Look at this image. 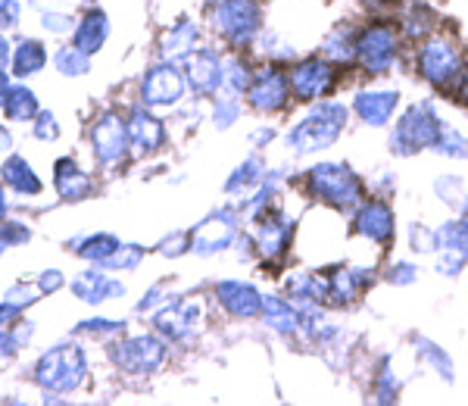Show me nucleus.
Segmentation results:
<instances>
[{"label":"nucleus","instance_id":"29","mask_svg":"<svg viewBox=\"0 0 468 406\" xmlns=\"http://www.w3.org/2000/svg\"><path fill=\"white\" fill-rule=\"evenodd\" d=\"M266 176H269V166L260 156V150H256V154L244 156V160L234 166L231 176L225 178V194H229V198H247Z\"/></svg>","mask_w":468,"mask_h":406},{"label":"nucleus","instance_id":"42","mask_svg":"<svg viewBox=\"0 0 468 406\" xmlns=\"http://www.w3.org/2000/svg\"><path fill=\"white\" fill-rule=\"evenodd\" d=\"M244 116V103H240L238 94H216L213 97V125L218 132L231 129L234 123H240Z\"/></svg>","mask_w":468,"mask_h":406},{"label":"nucleus","instance_id":"35","mask_svg":"<svg viewBox=\"0 0 468 406\" xmlns=\"http://www.w3.org/2000/svg\"><path fill=\"white\" fill-rule=\"evenodd\" d=\"M44 63H48V50H44V44L37 41H19L16 50H13V72L19 75V79H26V75H35L44 69Z\"/></svg>","mask_w":468,"mask_h":406},{"label":"nucleus","instance_id":"26","mask_svg":"<svg viewBox=\"0 0 468 406\" xmlns=\"http://www.w3.org/2000/svg\"><path fill=\"white\" fill-rule=\"evenodd\" d=\"M437 10L428 0H410V6L403 10V16H399V35H403V41H425V37H431L437 32Z\"/></svg>","mask_w":468,"mask_h":406},{"label":"nucleus","instance_id":"28","mask_svg":"<svg viewBox=\"0 0 468 406\" xmlns=\"http://www.w3.org/2000/svg\"><path fill=\"white\" fill-rule=\"evenodd\" d=\"M356 37H359V28H353L350 22H337V26L322 37L319 54L328 57L331 63H337V66L356 63Z\"/></svg>","mask_w":468,"mask_h":406},{"label":"nucleus","instance_id":"45","mask_svg":"<svg viewBox=\"0 0 468 406\" xmlns=\"http://www.w3.org/2000/svg\"><path fill=\"white\" fill-rule=\"evenodd\" d=\"M144 253H147V251H144L141 244H122L107 262H103V269H112V272H116V269H119V272H132V269H138V266H141Z\"/></svg>","mask_w":468,"mask_h":406},{"label":"nucleus","instance_id":"25","mask_svg":"<svg viewBox=\"0 0 468 406\" xmlns=\"http://www.w3.org/2000/svg\"><path fill=\"white\" fill-rule=\"evenodd\" d=\"M412 353H415V359H419L421 369L434 372L437 379L443 381V385H456V363H452L450 350L441 347L434 337L412 335Z\"/></svg>","mask_w":468,"mask_h":406},{"label":"nucleus","instance_id":"23","mask_svg":"<svg viewBox=\"0 0 468 406\" xmlns=\"http://www.w3.org/2000/svg\"><path fill=\"white\" fill-rule=\"evenodd\" d=\"M128 141L138 154H156L163 144H165V123L160 116H154L150 107H134L128 112Z\"/></svg>","mask_w":468,"mask_h":406},{"label":"nucleus","instance_id":"43","mask_svg":"<svg viewBox=\"0 0 468 406\" xmlns=\"http://www.w3.org/2000/svg\"><path fill=\"white\" fill-rule=\"evenodd\" d=\"M431 191H434V198L441 200V203H447V207L456 209L459 203L465 200L468 187H465V178H463V176H452V172H443V176H437L434 182H431Z\"/></svg>","mask_w":468,"mask_h":406},{"label":"nucleus","instance_id":"27","mask_svg":"<svg viewBox=\"0 0 468 406\" xmlns=\"http://www.w3.org/2000/svg\"><path fill=\"white\" fill-rule=\"evenodd\" d=\"M72 291H75V297L85 300V304H103V300L122 297L125 284L110 278L107 272H101V269H88V272H81L72 282Z\"/></svg>","mask_w":468,"mask_h":406},{"label":"nucleus","instance_id":"37","mask_svg":"<svg viewBox=\"0 0 468 406\" xmlns=\"http://www.w3.org/2000/svg\"><path fill=\"white\" fill-rule=\"evenodd\" d=\"M256 75V66L250 63V59H244L240 54H234L231 59H225V88H229L231 94L244 97L247 88H250Z\"/></svg>","mask_w":468,"mask_h":406},{"label":"nucleus","instance_id":"47","mask_svg":"<svg viewBox=\"0 0 468 406\" xmlns=\"http://www.w3.org/2000/svg\"><path fill=\"white\" fill-rule=\"evenodd\" d=\"M156 251H160L163 257H169V260L185 257V253H191V231H172V235H165L160 240V247H156Z\"/></svg>","mask_w":468,"mask_h":406},{"label":"nucleus","instance_id":"6","mask_svg":"<svg viewBox=\"0 0 468 406\" xmlns=\"http://www.w3.org/2000/svg\"><path fill=\"white\" fill-rule=\"evenodd\" d=\"M209 19H213L218 37L234 50L253 48L256 37L266 28V13H262L260 0H216Z\"/></svg>","mask_w":468,"mask_h":406},{"label":"nucleus","instance_id":"34","mask_svg":"<svg viewBox=\"0 0 468 406\" xmlns=\"http://www.w3.org/2000/svg\"><path fill=\"white\" fill-rule=\"evenodd\" d=\"M434 154L443 156V160H452V163H463L468 160V134L459 132L452 123H443L441 125V134L434 141Z\"/></svg>","mask_w":468,"mask_h":406},{"label":"nucleus","instance_id":"18","mask_svg":"<svg viewBox=\"0 0 468 406\" xmlns=\"http://www.w3.org/2000/svg\"><path fill=\"white\" fill-rule=\"evenodd\" d=\"M328 306H353L359 304L362 294L378 282V269L372 266H350V262H341V266L328 269Z\"/></svg>","mask_w":468,"mask_h":406},{"label":"nucleus","instance_id":"48","mask_svg":"<svg viewBox=\"0 0 468 406\" xmlns=\"http://www.w3.org/2000/svg\"><path fill=\"white\" fill-rule=\"evenodd\" d=\"M165 304H169V291H165V284H154V288L144 294V300L138 304V313H156Z\"/></svg>","mask_w":468,"mask_h":406},{"label":"nucleus","instance_id":"60","mask_svg":"<svg viewBox=\"0 0 468 406\" xmlns=\"http://www.w3.org/2000/svg\"><path fill=\"white\" fill-rule=\"evenodd\" d=\"M328 4H331V0H328Z\"/></svg>","mask_w":468,"mask_h":406},{"label":"nucleus","instance_id":"13","mask_svg":"<svg viewBox=\"0 0 468 406\" xmlns=\"http://www.w3.org/2000/svg\"><path fill=\"white\" fill-rule=\"evenodd\" d=\"M169 357V341L163 335H132L112 344V363L128 375H154Z\"/></svg>","mask_w":468,"mask_h":406},{"label":"nucleus","instance_id":"33","mask_svg":"<svg viewBox=\"0 0 468 406\" xmlns=\"http://www.w3.org/2000/svg\"><path fill=\"white\" fill-rule=\"evenodd\" d=\"M57 191L66 200H81L90 191V178L75 166L72 160H59L57 163Z\"/></svg>","mask_w":468,"mask_h":406},{"label":"nucleus","instance_id":"41","mask_svg":"<svg viewBox=\"0 0 468 406\" xmlns=\"http://www.w3.org/2000/svg\"><path fill=\"white\" fill-rule=\"evenodd\" d=\"M421 275V266L415 260H390L388 266L381 269V282L390 284V288H412Z\"/></svg>","mask_w":468,"mask_h":406},{"label":"nucleus","instance_id":"2","mask_svg":"<svg viewBox=\"0 0 468 406\" xmlns=\"http://www.w3.org/2000/svg\"><path fill=\"white\" fill-rule=\"evenodd\" d=\"M300 187L309 200L335 209V213H353L368 198V182L346 160H319L303 169Z\"/></svg>","mask_w":468,"mask_h":406},{"label":"nucleus","instance_id":"59","mask_svg":"<svg viewBox=\"0 0 468 406\" xmlns=\"http://www.w3.org/2000/svg\"><path fill=\"white\" fill-rule=\"evenodd\" d=\"M4 213H6V200H4V191H0V219H4Z\"/></svg>","mask_w":468,"mask_h":406},{"label":"nucleus","instance_id":"3","mask_svg":"<svg viewBox=\"0 0 468 406\" xmlns=\"http://www.w3.org/2000/svg\"><path fill=\"white\" fill-rule=\"evenodd\" d=\"M443 116L437 112L434 101H415L406 110L397 112L394 129L388 134V150L397 160H412V156L425 154L434 147L437 134H441Z\"/></svg>","mask_w":468,"mask_h":406},{"label":"nucleus","instance_id":"55","mask_svg":"<svg viewBox=\"0 0 468 406\" xmlns=\"http://www.w3.org/2000/svg\"><path fill=\"white\" fill-rule=\"evenodd\" d=\"M41 26H48L50 32H66V28L72 26L69 16H57V13H44L41 16Z\"/></svg>","mask_w":468,"mask_h":406},{"label":"nucleus","instance_id":"57","mask_svg":"<svg viewBox=\"0 0 468 406\" xmlns=\"http://www.w3.org/2000/svg\"><path fill=\"white\" fill-rule=\"evenodd\" d=\"M6 94H10V85H6V75H4V72H0V107H4Z\"/></svg>","mask_w":468,"mask_h":406},{"label":"nucleus","instance_id":"15","mask_svg":"<svg viewBox=\"0 0 468 406\" xmlns=\"http://www.w3.org/2000/svg\"><path fill=\"white\" fill-rule=\"evenodd\" d=\"M468 269V222L452 219L437 225V251H434V272L443 278H459Z\"/></svg>","mask_w":468,"mask_h":406},{"label":"nucleus","instance_id":"16","mask_svg":"<svg viewBox=\"0 0 468 406\" xmlns=\"http://www.w3.org/2000/svg\"><path fill=\"white\" fill-rule=\"evenodd\" d=\"M399 103H403L399 88H359L350 101V112L366 129H388L394 125Z\"/></svg>","mask_w":468,"mask_h":406},{"label":"nucleus","instance_id":"46","mask_svg":"<svg viewBox=\"0 0 468 406\" xmlns=\"http://www.w3.org/2000/svg\"><path fill=\"white\" fill-rule=\"evenodd\" d=\"M57 66H59V72L63 75H85L88 72V54L85 50H79V48H63L57 54Z\"/></svg>","mask_w":468,"mask_h":406},{"label":"nucleus","instance_id":"53","mask_svg":"<svg viewBox=\"0 0 468 406\" xmlns=\"http://www.w3.org/2000/svg\"><path fill=\"white\" fill-rule=\"evenodd\" d=\"M22 6L19 0H0V26H13L19 19Z\"/></svg>","mask_w":468,"mask_h":406},{"label":"nucleus","instance_id":"49","mask_svg":"<svg viewBox=\"0 0 468 406\" xmlns=\"http://www.w3.org/2000/svg\"><path fill=\"white\" fill-rule=\"evenodd\" d=\"M122 322L116 319H88L85 326H79V332H88V335H116L122 332Z\"/></svg>","mask_w":468,"mask_h":406},{"label":"nucleus","instance_id":"9","mask_svg":"<svg viewBox=\"0 0 468 406\" xmlns=\"http://www.w3.org/2000/svg\"><path fill=\"white\" fill-rule=\"evenodd\" d=\"M240 207L225 203V207L207 213L191 229V253L194 257H216V253L229 251L240 238Z\"/></svg>","mask_w":468,"mask_h":406},{"label":"nucleus","instance_id":"11","mask_svg":"<svg viewBox=\"0 0 468 406\" xmlns=\"http://www.w3.org/2000/svg\"><path fill=\"white\" fill-rule=\"evenodd\" d=\"M244 97H247V107L253 112H260V116H278V112H284L288 103L293 101L288 66H282V63L256 66V75Z\"/></svg>","mask_w":468,"mask_h":406},{"label":"nucleus","instance_id":"19","mask_svg":"<svg viewBox=\"0 0 468 406\" xmlns=\"http://www.w3.org/2000/svg\"><path fill=\"white\" fill-rule=\"evenodd\" d=\"M213 297H216V304L231 315V319L253 322V319H260L262 297L266 294H262L253 282H244V278H225V282H216Z\"/></svg>","mask_w":468,"mask_h":406},{"label":"nucleus","instance_id":"5","mask_svg":"<svg viewBox=\"0 0 468 406\" xmlns=\"http://www.w3.org/2000/svg\"><path fill=\"white\" fill-rule=\"evenodd\" d=\"M403 54V35L390 19H375L359 28L356 37V66L372 79H384L394 72Z\"/></svg>","mask_w":468,"mask_h":406},{"label":"nucleus","instance_id":"58","mask_svg":"<svg viewBox=\"0 0 468 406\" xmlns=\"http://www.w3.org/2000/svg\"><path fill=\"white\" fill-rule=\"evenodd\" d=\"M6 59H10V48H6V41L0 37V69L6 66Z\"/></svg>","mask_w":468,"mask_h":406},{"label":"nucleus","instance_id":"14","mask_svg":"<svg viewBox=\"0 0 468 406\" xmlns=\"http://www.w3.org/2000/svg\"><path fill=\"white\" fill-rule=\"evenodd\" d=\"M185 94H187V79L176 59H160L141 79V103L150 110L178 107Z\"/></svg>","mask_w":468,"mask_h":406},{"label":"nucleus","instance_id":"22","mask_svg":"<svg viewBox=\"0 0 468 406\" xmlns=\"http://www.w3.org/2000/svg\"><path fill=\"white\" fill-rule=\"evenodd\" d=\"M262 326L275 332L284 341H303V328H300V306L284 294H266L262 297Z\"/></svg>","mask_w":468,"mask_h":406},{"label":"nucleus","instance_id":"30","mask_svg":"<svg viewBox=\"0 0 468 406\" xmlns=\"http://www.w3.org/2000/svg\"><path fill=\"white\" fill-rule=\"evenodd\" d=\"M197 41H200V26H197V22H194V19H178L176 26H172L169 32L163 35L160 57L181 63V59H185L194 48H197Z\"/></svg>","mask_w":468,"mask_h":406},{"label":"nucleus","instance_id":"7","mask_svg":"<svg viewBox=\"0 0 468 406\" xmlns=\"http://www.w3.org/2000/svg\"><path fill=\"white\" fill-rule=\"evenodd\" d=\"M253 222L250 240H253V253L269 266L288 260V253L293 251V235H297V219L282 207H271L266 213H260Z\"/></svg>","mask_w":468,"mask_h":406},{"label":"nucleus","instance_id":"39","mask_svg":"<svg viewBox=\"0 0 468 406\" xmlns=\"http://www.w3.org/2000/svg\"><path fill=\"white\" fill-rule=\"evenodd\" d=\"M81 247H75V253L79 257H85V260H94L97 266H103L112 253L122 247V240H119L116 235H90V238H85V240H79Z\"/></svg>","mask_w":468,"mask_h":406},{"label":"nucleus","instance_id":"40","mask_svg":"<svg viewBox=\"0 0 468 406\" xmlns=\"http://www.w3.org/2000/svg\"><path fill=\"white\" fill-rule=\"evenodd\" d=\"M406 244H410V253L415 257H434L437 251V225H428V222H410L406 229Z\"/></svg>","mask_w":468,"mask_h":406},{"label":"nucleus","instance_id":"20","mask_svg":"<svg viewBox=\"0 0 468 406\" xmlns=\"http://www.w3.org/2000/svg\"><path fill=\"white\" fill-rule=\"evenodd\" d=\"M203 322V306L197 300H169L165 306L154 313V328L169 344L187 341Z\"/></svg>","mask_w":468,"mask_h":406},{"label":"nucleus","instance_id":"31","mask_svg":"<svg viewBox=\"0 0 468 406\" xmlns=\"http://www.w3.org/2000/svg\"><path fill=\"white\" fill-rule=\"evenodd\" d=\"M368 401L378 403V406H394L399 403V394H403V381H399V375L394 369V359L384 357L378 363V369L372 375V388H368Z\"/></svg>","mask_w":468,"mask_h":406},{"label":"nucleus","instance_id":"1","mask_svg":"<svg viewBox=\"0 0 468 406\" xmlns=\"http://www.w3.org/2000/svg\"><path fill=\"white\" fill-rule=\"evenodd\" d=\"M350 116H353L350 103L335 101V97L309 103V110L303 116L284 132V147H288L291 156H297V160L319 156L344 138L346 125H350Z\"/></svg>","mask_w":468,"mask_h":406},{"label":"nucleus","instance_id":"51","mask_svg":"<svg viewBox=\"0 0 468 406\" xmlns=\"http://www.w3.org/2000/svg\"><path fill=\"white\" fill-rule=\"evenodd\" d=\"M275 138H278V129H275V125L262 123L260 129H253V132H250V147H256V150H266Z\"/></svg>","mask_w":468,"mask_h":406},{"label":"nucleus","instance_id":"12","mask_svg":"<svg viewBox=\"0 0 468 406\" xmlns=\"http://www.w3.org/2000/svg\"><path fill=\"white\" fill-rule=\"evenodd\" d=\"M85 372L88 359L79 344H63V347L48 350L37 363V381L48 390H57V394H69V390L79 388L85 381Z\"/></svg>","mask_w":468,"mask_h":406},{"label":"nucleus","instance_id":"10","mask_svg":"<svg viewBox=\"0 0 468 406\" xmlns=\"http://www.w3.org/2000/svg\"><path fill=\"white\" fill-rule=\"evenodd\" d=\"M350 231L368 244H375L378 251H388L397 240V209L388 198L368 194L350 213Z\"/></svg>","mask_w":468,"mask_h":406},{"label":"nucleus","instance_id":"17","mask_svg":"<svg viewBox=\"0 0 468 406\" xmlns=\"http://www.w3.org/2000/svg\"><path fill=\"white\" fill-rule=\"evenodd\" d=\"M181 69L194 97H216L225 88V57L213 48H194L181 59Z\"/></svg>","mask_w":468,"mask_h":406},{"label":"nucleus","instance_id":"54","mask_svg":"<svg viewBox=\"0 0 468 406\" xmlns=\"http://www.w3.org/2000/svg\"><path fill=\"white\" fill-rule=\"evenodd\" d=\"M37 288H41L44 294H54L57 288H63V275H59L57 269H48V272L37 278Z\"/></svg>","mask_w":468,"mask_h":406},{"label":"nucleus","instance_id":"24","mask_svg":"<svg viewBox=\"0 0 468 406\" xmlns=\"http://www.w3.org/2000/svg\"><path fill=\"white\" fill-rule=\"evenodd\" d=\"M282 294L291 297L297 306H303V304L328 306V275L315 272V269H293V272L284 275Z\"/></svg>","mask_w":468,"mask_h":406},{"label":"nucleus","instance_id":"4","mask_svg":"<svg viewBox=\"0 0 468 406\" xmlns=\"http://www.w3.org/2000/svg\"><path fill=\"white\" fill-rule=\"evenodd\" d=\"M463 66H465V50L459 48L456 37L443 32H434L415 48V75L437 94L450 91L452 81L463 72Z\"/></svg>","mask_w":468,"mask_h":406},{"label":"nucleus","instance_id":"50","mask_svg":"<svg viewBox=\"0 0 468 406\" xmlns=\"http://www.w3.org/2000/svg\"><path fill=\"white\" fill-rule=\"evenodd\" d=\"M35 134H37L41 141H54V138H57V134H59V125H57V119H54V112H41V116H37Z\"/></svg>","mask_w":468,"mask_h":406},{"label":"nucleus","instance_id":"44","mask_svg":"<svg viewBox=\"0 0 468 406\" xmlns=\"http://www.w3.org/2000/svg\"><path fill=\"white\" fill-rule=\"evenodd\" d=\"M4 107H6V116H10V119L26 123V119H32L37 112V101H35V94L28 91V88H10Z\"/></svg>","mask_w":468,"mask_h":406},{"label":"nucleus","instance_id":"21","mask_svg":"<svg viewBox=\"0 0 468 406\" xmlns=\"http://www.w3.org/2000/svg\"><path fill=\"white\" fill-rule=\"evenodd\" d=\"M90 144H94V156L103 163V166H112V163L125 160L128 147V123L119 112H103L101 119L94 123V132H90Z\"/></svg>","mask_w":468,"mask_h":406},{"label":"nucleus","instance_id":"32","mask_svg":"<svg viewBox=\"0 0 468 406\" xmlns=\"http://www.w3.org/2000/svg\"><path fill=\"white\" fill-rule=\"evenodd\" d=\"M110 37V19L103 16L101 10H90L85 19H81L79 32H75V48L85 50V54H94V50L103 48V41Z\"/></svg>","mask_w":468,"mask_h":406},{"label":"nucleus","instance_id":"8","mask_svg":"<svg viewBox=\"0 0 468 406\" xmlns=\"http://www.w3.org/2000/svg\"><path fill=\"white\" fill-rule=\"evenodd\" d=\"M288 79H291V94L300 103H315L324 101L337 91V81H341V66L331 63L328 57L313 54V57H300L288 66Z\"/></svg>","mask_w":468,"mask_h":406},{"label":"nucleus","instance_id":"52","mask_svg":"<svg viewBox=\"0 0 468 406\" xmlns=\"http://www.w3.org/2000/svg\"><path fill=\"white\" fill-rule=\"evenodd\" d=\"M450 94L456 97V101L463 103V107H468V57H465V66H463V72H459V79L452 81Z\"/></svg>","mask_w":468,"mask_h":406},{"label":"nucleus","instance_id":"38","mask_svg":"<svg viewBox=\"0 0 468 406\" xmlns=\"http://www.w3.org/2000/svg\"><path fill=\"white\" fill-rule=\"evenodd\" d=\"M4 182L10 185L13 191H19V194H37V191H41V182H37L32 166H28L22 156H13V160L4 166Z\"/></svg>","mask_w":468,"mask_h":406},{"label":"nucleus","instance_id":"36","mask_svg":"<svg viewBox=\"0 0 468 406\" xmlns=\"http://www.w3.org/2000/svg\"><path fill=\"white\" fill-rule=\"evenodd\" d=\"M256 50H260L262 57H266V63H282V66H291L293 59H300L297 48L288 41H282L278 32H271V28H262L260 37H256Z\"/></svg>","mask_w":468,"mask_h":406},{"label":"nucleus","instance_id":"56","mask_svg":"<svg viewBox=\"0 0 468 406\" xmlns=\"http://www.w3.org/2000/svg\"><path fill=\"white\" fill-rule=\"evenodd\" d=\"M13 147V138H10V132L4 129V125H0V154H4V150H10Z\"/></svg>","mask_w":468,"mask_h":406}]
</instances>
